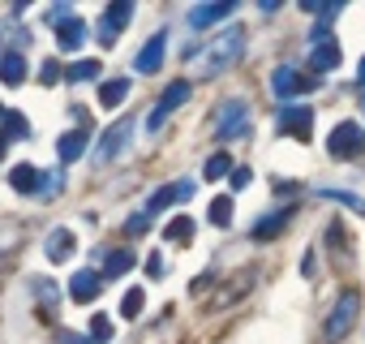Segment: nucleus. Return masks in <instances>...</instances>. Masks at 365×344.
<instances>
[{
	"instance_id": "obj_1",
	"label": "nucleus",
	"mask_w": 365,
	"mask_h": 344,
	"mask_svg": "<svg viewBox=\"0 0 365 344\" xmlns=\"http://www.w3.org/2000/svg\"><path fill=\"white\" fill-rule=\"evenodd\" d=\"M245 52V31L232 26V31H220L202 52H194V65H198V78H215L224 69H232Z\"/></svg>"
},
{
	"instance_id": "obj_2",
	"label": "nucleus",
	"mask_w": 365,
	"mask_h": 344,
	"mask_svg": "<svg viewBox=\"0 0 365 344\" xmlns=\"http://www.w3.org/2000/svg\"><path fill=\"white\" fill-rule=\"evenodd\" d=\"M356 314H361V293H356V288H344V293H339V301H335V305H331V314H327L322 335H327L331 344H339V340L352 331Z\"/></svg>"
},
{
	"instance_id": "obj_3",
	"label": "nucleus",
	"mask_w": 365,
	"mask_h": 344,
	"mask_svg": "<svg viewBox=\"0 0 365 344\" xmlns=\"http://www.w3.org/2000/svg\"><path fill=\"white\" fill-rule=\"evenodd\" d=\"M327 151H331L335 159H356V155L365 151V129H361L356 121H339V125L331 129V142H327Z\"/></svg>"
},
{
	"instance_id": "obj_4",
	"label": "nucleus",
	"mask_w": 365,
	"mask_h": 344,
	"mask_svg": "<svg viewBox=\"0 0 365 344\" xmlns=\"http://www.w3.org/2000/svg\"><path fill=\"white\" fill-rule=\"evenodd\" d=\"M185 99H190V82H185V78H176V82L163 91V99L150 108V116H146V129H150V133H159V129H163V121H168V116H172L180 103H185Z\"/></svg>"
},
{
	"instance_id": "obj_5",
	"label": "nucleus",
	"mask_w": 365,
	"mask_h": 344,
	"mask_svg": "<svg viewBox=\"0 0 365 344\" xmlns=\"http://www.w3.org/2000/svg\"><path fill=\"white\" fill-rule=\"evenodd\" d=\"M245 133H250V108L241 99H228L215 116V138L228 142V138H245Z\"/></svg>"
},
{
	"instance_id": "obj_6",
	"label": "nucleus",
	"mask_w": 365,
	"mask_h": 344,
	"mask_svg": "<svg viewBox=\"0 0 365 344\" xmlns=\"http://www.w3.org/2000/svg\"><path fill=\"white\" fill-rule=\"evenodd\" d=\"M279 133H288V138H309V129H314V108L309 103H279Z\"/></svg>"
},
{
	"instance_id": "obj_7",
	"label": "nucleus",
	"mask_w": 365,
	"mask_h": 344,
	"mask_svg": "<svg viewBox=\"0 0 365 344\" xmlns=\"http://www.w3.org/2000/svg\"><path fill=\"white\" fill-rule=\"evenodd\" d=\"M129 138H133V116H120L116 125H108V129H103V142L95 146V163H108V159H112Z\"/></svg>"
},
{
	"instance_id": "obj_8",
	"label": "nucleus",
	"mask_w": 365,
	"mask_h": 344,
	"mask_svg": "<svg viewBox=\"0 0 365 344\" xmlns=\"http://www.w3.org/2000/svg\"><path fill=\"white\" fill-rule=\"evenodd\" d=\"M129 18H133V0H116V5H112L103 18H99V39L112 48V44L120 39V31L129 26Z\"/></svg>"
},
{
	"instance_id": "obj_9",
	"label": "nucleus",
	"mask_w": 365,
	"mask_h": 344,
	"mask_svg": "<svg viewBox=\"0 0 365 344\" xmlns=\"http://www.w3.org/2000/svg\"><path fill=\"white\" fill-rule=\"evenodd\" d=\"M318 86V78H301L292 65H279L275 74H271V91L279 95V99H292V95H301V91H314Z\"/></svg>"
},
{
	"instance_id": "obj_10",
	"label": "nucleus",
	"mask_w": 365,
	"mask_h": 344,
	"mask_svg": "<svg viewBox=\"0 0 365 344\" xmlns=\"http://www.w3.org/2000/svg\"><path fill=\"white\" fill-rule=\"evenodd\" d=\"M99 293H103V271H91V267H86V271H73V275H69V297H73V301L91 305Z\"/></svg>"
},
{
	"instance_id": "obj_11",
	"label": "nucleus",
	"mask_w": 365,
	"mask_h": 344,
	"mask_svg": "<svg viewBox=\"0 0 365 344\" xmlns=\"http://www.w3.org/2000/svg\"><path fill=\"white\" fill-rule=\"evenodd\" d=\"M237 14V0H220V5H198V9H190V26L194 31H207V26H215V22H224V18H232Z\"/></svg>"
},
{
	"instance_id": "obj_12",
	"label": "nucleus",
	"mask_w": 365,
	"mask_h": 344,
	"mask_svg": "<svg viewBox=\"0 0 365 344\" xmlns=\"http://www.w3.org/2000/svg\"><path fill=\"white\" fill-rule=\"evenodd\" d=\"M163 56H168V35H150V44L138 52L133 69H138V74H159V69H163Z\"/></svg>"
},
{
	"instance_id": "obj_13",
	"label": "nucleus",
	"mask_w": 365,
	"mask_h": 344,
	"mask_svg": "<svg viewBox=\"0 0 365 344\" xmlns=\"http://www.w3.org/2000/svg\"><path fill=\"white\" fill-rule=\"evenodd\" d=\"M9 186H14L18 194H39V190H43V172H39L35 163H18V168L9 172Z\"/></svg>"
},
{
	"instance_id": "obj_14",
	"label": "nucleus",
	"mask_w": 365,
	"mask_h": 344,
	"mask_svg": "<svg viewBox=\"0 0 365 344\" xmlns=\"http://www.w3.org/2000/svg\"><path fill=\"white\" fill-rule=\"evenodd\" d=\"M82 44H86V22L82 18H69V22L56 26V48L61 52H78Z\"/></svg>"
},
{
	"instance_id": "obj_15",
	"label": "nucleus",
	"mask_w": 365,
	"mask_h": 344,
	"mask_svg": "<svg viewBox=\"0 0 365 344\" xmlns=\"http://www.w3.org/2000/svg\"><path fill=\"white\" fill-rule=\"evenodd\" d=\"M43 254H48L52 263L73 258V233H69V228H52V233H48V241H43Z\"/></svg>"
},
{
	"instance_id": "obj_16",
	"label": "nucleus",
	"mask_w": 365,
	"mask_h": 344,
	"mask_svg": "<svg viewBox=\"0 0 365 344\" xmlns=\"http://www.w3.org/2000/svg\"><path fill=\"white\" fill-rule=\"evenodd\" d=\"M0 82H5V86H22V82H26V61H22V52H5V56H0Z\"/></svg>"
},
{
	"instance_id": "obj_17",
	"label": "nucleus",
	"mask_w": 365,
	"mask_h": 344,
	"mask_svg": "<svg viewBox=\"0 0 365 344\" xmlns=\"http://www.w3.org/2000/svg\"><path fill=\"white\" fill-rule=\"evenodd\" d=\"M190 194H194V186H190V181L168 186V190H155V194H150V203H146V216H159V211H163L172 198H190Z\"/></svg>"
},
{
	"instance_id": "obj_18",
	"label": "nucleus",
	"mask_w": 365,
	"mask_h": 344,
	"mask_svg": "<svg viewBox=\"0 0 365 344\" xmlns=\"http://www.w3.org/2000/svg\"><path fill=\"white\" fill-rule=\"evenodd\" d=\"M82 151H86V133H82V129L61 133V142H56V159H61V163H73Z\"/></svg>"
},
{
	"instance_id": "obj_19",
	"label": "nucleus",
	"mask_w": 365,
	"mask_h": 344,
	"mask_svg": "<svg viewBox=\"0 0 365 344\" xmlns=\"http://www.w3.org/2000/svg\"><path fill=\"white\" fill-rule=\"evenodd\" d=\"M288 216H292V207H279L275 216H262V220L254 224V241H271V237L288 224Z\"/></svg>"
},
{
	"instance_id": "obj_20",
	"label": "nucleus",
	"mask_w": 365,
	"mask_h": 344,
	"mask_svg": "<svg viewBox=\"0 0 365 344\" xmlns=\"http://www.w3.org/2000/svg\"><path fill=\"white\" fill-rule=\"evenodd\" d=\"M309 69L314 74H327V69H339V44H322L309 52Z\"/></svg>"
},
{
	"instance_id": "obj_21",
	"label": "nucleus",
	"mask_w": 365,
	"mask_h": 344,
	"mask_svg": "<svg viewBox=\"0 0 365 344\" xmlns=\"http://www.w3.org/2000/svg\"><path fill=\"white\" fill-rule=\"evenodd\" d=\"M125 95H129V78H108V82L99 86V103H103V108H120Z\"/></svg>"
},
{
	"instance_id": "obj_22",
	"label": "nucleus",
	"mask_w": 365,
	"mask_h": 344,
	"mask_svg": "<svg viewBox=\"0 0 365 344\" xmlns=\"http://www.w3.org/2000/svg\"><path fill=\"white\" fill-rule=\"evenodd\" d=\"M0 138L5 142H18V138H31V121L22 112H9L5 121H0Z\"/></svg>"
},
{
	"instance_id": "obj_23",
	"label": "nucleus",
	"mask_w": 365,
	"mask_h": 344,
	"mask_svg": "<svg viewBox=\"0 0 365 344\" xmlns=\"http://www.w3.org/2000/svg\"><path fill=\"white\" fill-rule=\"evenodd\" d=\"M125 271H133V250H116V254L103 258V280H116Z\"/></svg>"
},
{
	"instance_id": "obj_24",
	"label": "nucleus",
	"mask_w": 365,
	"mask_h": 344,
	"mask_svg": "<svg viewBox=\"0 0 365 344\" xmlns=\"http://www.w3.org/2000/svg\"><path fill=\"white\" fill-rule=\"evenodd\" d=\"M228 172H232V155H224V151H220V155H211V159H207L202 177H207V181H220V177H228Z\"/></svg>"
},
{
	"instance_id": "obj_25",
	"label": "nucleus",
	"mask_w": 365,
	"mask_h": 344,
	"mask_svg": "<svg viewBox=\"0 0 365 344\" xmlns=\"http://www.w3.org/2000/svg\"><path fill=\"white\" fill-rule=\"evenodd\" d=\"M194 237V220L190 216H176L168 228H163V241H190Z\"/></svg>"
},
{
	"instance_id": "obj_26",
	"label": "nucleus",
	"mask_w": 365,
	"mask_h": 344,
	"mask_svg": "<svg viewBox=\"0 0 365 344\" xmlns=\"http://www.w3.org/2000/svg\"><path fill=\"white\" fill-rule=\"evenodd\" d=\"M99 69H103L99 61H78V65H69L65 78H69V82H91V78H99Z\"/></svg>"
},
{
	"instance_id": "obj_27",
	"label": "nucleus",
	"mask_w": 365,
	"mask_h": 344,
	"mask_svg": "<svg viewBox=\"0 0 365 344\" xmlns=\"http://www.w3.org/2000/svg\"><path fill=\"white\" fill-rule=\"evenodd\" d=\"M142 301H146V293H142V288H129V293L120 297V318H138V314H142Z\"/></svg>"
},
{
	"instance_id": "obj_28",
	"label": "nucleus",
	"mask_w": 365,
	"mask_h": 344,
	"mask_svg": "<svg viewBox=\"0 0 365 344\" xmlns=\"http://www.w3.org/2000/svg\"><path fill=\"white\" fill-rule=\"evenodd\" d=\"M322 198H331V203H339V207H348V211L365 216V198H356V194H344V190H322Z\"/></svg>"
},
{
	"instance_id": "obj_29",
	"label": "nucleus",
	"mask_w": 365,
	"mask_h": 344,
	"mask_svg": "<svg viewBox=\"0 0 365 344\" xmlns=\"http://www.w3.org/2000/svg\"><path fill=\"white\" fill-rule=\"evenodd\" d=\"M211 224L215 228H228L232 224V198H215L211 203Z\"/></svg>"
},
{
	"instance_id": "obj_30",
	"label": "nucleus",
	"mask_w": 365,
	"mask_h": 344,
	"mask_svg": "<svg viewBox=\"0 0 365 344\" xmlns=\"http://www.w3.org/2000/svg\"><path fill=\"white\" fill-rule=\"evenodd\" d=\"M91 340H95V344H108V340H112V318H108V314H95V318H91Z\"/></svg>"
},
{
	"instance_id": "obj_31",
	"label": "nucleus",
	"mask_w": 365,
	"mask_h": 344,
	"mask_svg": "<svg viewBox=\"0 0 365 344\" xmlns=\"http://www.w3.org/2000/svg\"><path fill=\"white\" fill-rule=\"evenodd\" d=\"M146 224H150V216H146V211H138V216H129V220H125V237H129V233L138 237V233H142Z\"/></svg>"
},
{
	"instance_id": "obj_32",
	"label": "nucleus",
	"mask_w": 365,
	"mask_h": 344,
	"mask_svg": "<svg viewBox=\"0 0 365 344\" xmlns=\"http://www.w3.org/2000/svg\"><path fill=\"white\" fill-rule=\"evenodd\" d=\"M65 190V172H52V177H43V194H56Z\"/></svg>"
},
{
	"instance_id": "obj_33",
	"label": "nucleus",
	"mask_w": 365,
	"mask_h": 344,
	"mask_svg": "<svg viewBox=\"0 0 365 344\" xmlns=\"http://www.w3.org/2000/svg\"><path fill=\"white\" fill-rule=\"evenodd\" d=\"M56 78H61V65H56V61H48V65H43V74H39V82H43V86H52Z\"/></svg>"
},
{
	"instance_id": "obj_34",
	"label": "nucleus",
	"mask_w": 365,
	"mask_h": 344,
	"mask_svg": "<svg viewBox=\"0 0 365 344\" xmlns=\"http://www.w3.org/2000/svg\"><path fill=\"white\" fill-rule=\"evenodd\" d=\"M146 271H150V280H163V254H150L146 258Z\"/></svg>"
},
{
	"instance_id": "obj_35",
	"label": "nucleus",
	"mask_w": 365,
	"mask_h": 344,
	"mask_svg": "<svg viewBox=\"0 0 365 344\" xmlns=\"http://www.w3.org/2000/svg\"><path fill=\"white\" fill-rule=\"evenodd\" d=\"M254 177H250V168H232V190H245Z\"/></svg>"
},
{
	"instance_id": "obj_36",
	"label": "nucleus",
	"mask_w": 365,
	"mask_h": 344,
	"mask_svg": "<svg viewBox=\"0 0 365 344\" xmlns=\"http://www.w3.org/2000/svg\"><path fill=\"white\" fill-rule=\"evenodd\" d=\"M35 293H39V297H43V301H52V297H56V288H52V284H48V280H35Z\"/></svg>"
},
{
	"instance_id": "obj_37",
	"label": "nucleus",
	"mask_w": 365,
	"mask_h": 344,
	"mask_svg": "<svg viewBox=\"0 0 365 344\" xmlns=\"http://www.w3.org/2000/svg\"><path fill=\"white\" fill-rule=\"evenodd\" d=\"M61 344H86V340H82L78 331H61Z\"/></svg>"
},
{
	"instance_id": "obj_38",
	"label": "nucleus",
	"mask_w": 365,
	"mask_h": 344,
	"mask_svg": "<svg viewBox=\"0 0 365 344\" xmlns=\"http://www.w3.org/2000/svg\"><path fill=\"white\" fill-rule=\"evenodd\" d=\"M356 82L365 86V56H361V69H356Z\"/></svg>"
},
{
	"instance_id": "obj_39",
	"label": "nucleus",
	"mask_w": 365,
	"mask_h": 344,
	"mask_svg": "<svg viewBox=\"0 0 365 344\" xmlns=\"http://www.w3.org/2000/svg\"><path fill=\"white\" fill-rule=\"evenodd\" d=\"M5 116H9V108H5V103H0V121H5Z\"/></svg>"
},
{
	"instance_id": "obj_40",
	"label": "nucleus",
	"mask_w": 365,
	"mask_h": 344,
	"mask_svg": "<svg viewBox=\"0 0 365 344\" xmlns=\"http://www.w3.org/2000/svg\"><path fill=\"white\" fill-rule=\"evenodd\" d=\"M0 155H5V138H0Z\"/></svg>"
},
{
	"instance_id": "obj_41",
	"label": "nucleus",
	"mask_w": 365,
	"mask_h": 344,
	"mask_svg": "<svg viewBox=\"0 0 365 344\" xmlns=\"http://www.w3.org/2000/svg\"><path fill=\"white\" fill-rule=\"evenodd\" d=\"M0 44H5V35H0Z\"/></svg>"
},
{
	"instance_id": "obj_42",
	"label": "nucleus",
	"mask_w": 365,
	"mask_h": 344,
	"mask_svg": "<svg viewBox=\"0 0 365 344\" xmlns=\"http://www.w3.org/2000/svg\"><path fill=\"white\" fill-rule=\"evenodd\" d=\"M361 108H365V99H361Z\"/></svg>"
}]
</instances>
